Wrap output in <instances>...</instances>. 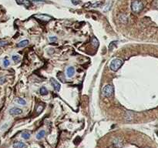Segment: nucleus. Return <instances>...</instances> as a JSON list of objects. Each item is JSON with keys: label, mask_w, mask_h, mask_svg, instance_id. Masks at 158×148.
<instances>
[{"label": "nucleus", "mask_w": 158, "mask_h": 148, "mask_svg": "<svg viewBox=\"0 0 158 148\" xmlns=\"http://www.w3.org/2000/svg\"><path fill=\"white\" fill-rule=\"evenodd\" d=\"M91 42H92V45H93L95 48H97V47L99 46V45H100L98 40H97L96 37H93V38L91 39Z\"/></svg>", "instance_id": "f8f14e48"}, {"label": "nucleus", "mask_w": 158, "mask_h": 148, "mask_svg": "<svg viewBox=\"0 0 158 148\" xmlns=\"http://www.w3.org/2000/svg\"><path fill=\"white\" fill-rule=\"evenodd\" d=\"M16 102H17L19 104H21V105H25V104H26L25 100H23V99H21V98H19V99L16 100Z\"/></svg>", "instance_id": "a211bd4d"}, {"label": "nucleus", "mask_w": 158, "mask_h": 148, "mask_svg": "<svg viewBox=\"0 0 158 148\" xmlns=\"http://www.w3.org/2000/svg\"><path fill=\"white\" fill-rule=\"evenodd\" d=\"M50 83H51L52 87L54 88V89H55L56 91H60V83H58V81L56 80L54 78H51Z\"/></svg>", "instance_id": "39448f33"}, {"label": "nucleus", "mask_w": 158, "mask_h": 148, "mask_svg": "<svg viewBox=\"0 0 158 148\" xmlns=\"http://www.w3.org/2000/svg\"><path fill=\"white\" fill-rule=\"evenodd\" d=\"M72 2H73L74 5H77V4H79L80 2L79 0H72Z\"/></svg>", "instance_id": "b1692460"}, {"label": "nucleus", "mask_w": 158, "mask_h": 148, "mask_svg": "<svg viewBox=\"0 0 158 148\" xmlns=\"http://www.w3.org/2000/svg\"><path fill=\"white\" fill-rule=\"evenodd\" d=\"M45 130H40L38 133H37V135H36V138L38 139V140H41V139H43L44 137H45Z\"/></svg>", "instance_id": "9b49d317"}, {"label": "nucleus", "mask_w": 158, "mask_h": 148, "mask_svg": "<svg viewBox=\"0 0 158 148\" xmlns=\"http://www.w3.org/2000/svg\"><path fill=\"white\" fill-rule=\"evenodd\" d=\"M123 60H121L120 59H113V60L111 61V63H110V68L111 70L116 72V71H117L121 67V66L123 65Z\"/></svg>", "instance_id": "f03ea898"}, {"label": "nucleus", "mask_w": 158, "mask_h": 148, "mask_svg": "<svg viewBox=\"0 0 158 148\" xmlns=\"http://www.w3.org/2000/svg\"><path fill=\"white\" fill-rule=\"evenodd\" d=\"M5 82V78L4 76H1L0 77V85H2Z\"/></svg>", "instance_id": "412c9836"}, {"label": "nucleus", "mask_w": 158, "mask_h": 148, "mask_svg": "<svg viewBox=\"0 0 158 148\" xmlns=\"http://www.w3.org/2000/svg\"><path fill=\"white\" fill-rule=\"evenodd\" d=\"M12 60L16 62H19L20 61V57L19 56H12Z\"/></svg>", "instance_id": "aec40b11"}, {"label": "nucleus", "mask_w": 158, "mask_h": 148, "mask_svg": "<svg viewBox=\"0 0 158 148\" xmlns=\"http://www.w3.org/2000/svg\"><path fill=\"white\" fill-rule=\"evenodd\" d=\"M75 73H76L75 68H74V67H73V66L69 67L67 69V76L69 77V78L73 77V76H74Z\"/></svg>", "instance_id": "6e6552de"}, {"label": "nucleus", "mask_w": 158, "mask_h": 148, "mask_svg": "<svg viewBox=\"0 0 158 148\" xmlns=\"http://www.w3.org/2000/svg\"><path fill=\"white\" fill-rule=\"evenodd\" d=\"M40 94H41V95H43V96H45V95H47V94H48V90L46 89V88H45V87L43 86V87H41V88H40Z\"/></svg>", "instance_id": "dca6fc26"}, {"label": "nucleus", "mask_w": 158, "mask_h": 148, "mask_svg": "<svg viewBox=\"0 0 158 148\" xmlns=\"http://www.w3.org/2000/svg\"><path fill=\"white\" fill-rule=\"evenodd\" d=\"M103 95L105 97H111L113 95V86L112 85L108 84L105 86L103 89Z\"/></svg>", "instance_id": "7ed1b4c3"}, {"label": "nucleus", "mask_w": 158, "mask_h": 148, "mask_svg": "<svg viewBox=\"0 0 158 148\" xmlns=\"http://www.w3.org/2000/svg\"><path fill=\"white\" fill-rule=\"evenodd\" d=\"M157 135L158 136V131H157Z\"/></svg>", "instance_id": "a878e982"}, {"label": "nucleus", "mask_w": 158, "mask_h": 148, "mask_svg": "<svg viewBox=\"0 0 158 148\" xmlns=\"http://www.w3.org/2000/svg\"><path fill=\"white\" fill-rule=\"evenodd\" d=\"M22 113H23V110L17 107H13V108L10 109V110H9V113L12 116H18V115L22 114Z\"/></svg>", "instance_id": "20e7f679"}, {"label": "nucleus", "mask_w": 158, "mask_h": 148, "mask_svg": "<svg viewBox=\"0 0 158 148\" xmlns=\"http://www.w3.org/2000/svg\"><path fill=\"white\" fill-rule=\"evenodd\" d=\"M6 45H7V42L0 40V47H3V46H6Z\"/></svg>", "instance_id": "4be33fe9"}, {"label": "nucleus", "mask_w": 158, "mask_h": 148, "mask_svg": "<svg viewBox=\"0 0 158 148\" xmlns=\"http://www.w3.org/2000/svg\"><path fill=\"white\" fill-rule=\"evenodd\" d=\"M28 44H29V41H28V40H23V41H21V42H19V43L17 44V47H19V48H23V47L26 46Z\"/></svg>", "instance_id": "ddd939ff"}, {"label": "nucleus", "mask_w": 158, "mask_h": 148, "mask_svg": "<svg viewBox=\"0 0 158 148\" xmlns=\"http://www.w3.org/2000/svg\"><path fill=\"white\" fill-rule=\"evenodd\" d=\"M22 137L25 140H28L30 137V133H29L28 131H24L22 133Z\"/></svg>", "instance_id": "4468645a"}, {"label": "nucleus", "mask_w": 158, "mask_h": 148, "mask_svg": "<svg viewBox=\"0 0 158 148\" xmlns=\"http://www.w3.org/2000/svg\"><path fill=\"white\" fill-rule=\"evenodd\" d=\"M133 117V113H132L131 112H130V111H127V113H126V116H125L126 120H128V121H130L131 119L133 118V117Z\"/></svg>", "instance_id": "2eb2a0df"}, {"label": "nucleus", "mask_w": 158, "mask_h": 148, "mask_svg": "<svg viewBox=\"0 0 158 148\" xmlns=\"http://www.w3.org/2000/svg\"><path fill=\"white\" fill-rule=\"evenodd\" d=\"M49 39V41H50V42H54V41H56V40H57V38L55 37V36H50Z\"/></svg>", "instance_id": "5701e85b"}, {"label": "nucleus", "mask_w": 158, "mask_h": 148, "mask_svg": "<svg viewBox=\"0 0 158 148\" xmlns=\"http://www.w3.org/2000/svg\"><path fill=\"white\" fill-rule=\"evenodd\" d=\"M131 9L132 11L135 13H139L143 9V5L142 3V2L139 1V0H136L134 1L131 4Z\"/></svg>", "instance_id": "f257e3e1"}, {"label": "nucleus", "mask_w": 158, "mask_h": 148, "mask_svg": "<svg viewBox=\"0 0 158 148\" xmlns=\"http://www.w3.org/2000/svg\"><path fill=\"white\" fill-rule=\"evenodd\" d=\"M16 2L19 4V5H23L26 7H29L31 5V2L29 0H16Z\"/></svg>", "instance_id": "1a4fd4ad"}, {"label": "nucleus", "mask_w": 158, "mask_h": 148, "mask_svg": "<svg viewBox=\"0 0 158 148\" xmlns=\"http://www.w3.org/2000/svg\"><path fill=\"white\" fill-rule=\"evenodd\" d=\"M35 17L37 18L40 20H42V21L44 22H49L51 20V17L48 16L46 15H36V16H35Z\"/></svg>", "instance_id": "423d86ee"}, {"label": "nucleus", "mask_w": 158, "mask_h": 148, "mask_svg": "<svg viewBox=\"0 0 158 148\" xmlns=\"http://www.w3.org/2000/svg\"><path fill=\"white\" fill-rule=\"evenodd\" d=\"M101 4V2H99V3H96V4H94V5H93V7H98Z\"/></svg>", "instance_id": "393cba45"}, {"label": "nucleus", "mask_w": 158, "mask_h": 148, "mask_svg": "<svg viewBox=\"0 0 158 148\" xmlns=\"http://www.w3.org/2000/svg\"><path fill=\"white\" fill-rule=\"evenodd\" d=\"M113 144L114 147L116 148H121L123 147V142L120 138H116V140H114Z\"/></svg>", "instance_id": "0eeeda50"}, {"label": "nucleus", "mask_w": 158, "mask_h": 148, "mask_svg": "<svg viewBox=\"0 0 158 148\" xmlns=\"http://www.w3.org/2000/svg\"><path fill=\"white\" fill-rule=\"evenodd\" d=\"M44 109V106L43 105V104H40V105H38V106H37V108H36V111H37V113L39 114V113H40L41 112H42V110Z\"/></svg>", "instance_id": "f3484780"}, {"label": "nucleus", "mask_w": 158, "mask_h": 148, "mask_svg": "<svg viewBox=\"0 0 158 148\" xmlns=\"http://www.w3.org/2000/svg\"><path fill=\"white\" fill-rule=\"evenodd\" d=\"M145 148H150V147H145Z\"/></svg>", "instance_id": "bb28decb"}, {"label": "nucleus", "mask_w": 158, "mask_h": 148, "mask_svg": "<svg viewBox=\"0 0 158 148\" xmlns=\"http://www.w3.org/2000/svg\"><path fill=\"white\" fill-rule=\"evenodd\" d=\"M14 148H27V145L22 142H16L13 144Z\"/></svg>", "instance_id": "9d476101"}, {"label": "nucleus", "mask_w": 158, "mask_h": 148, "mask_svg": "<svg viewBox=\"0 0 158 148\" xmlns=\"http://www.w3.org/2000/svg\"><path fill=\"white\" fill-rule=\"evenodd\" d=\"M9 64H10V62L9 61V60H7V59L4 60V61H3V66H4L5 67L9 66Z\"/></svg>", "instance_id": "6ab92c4d"}]
</instances>
